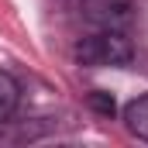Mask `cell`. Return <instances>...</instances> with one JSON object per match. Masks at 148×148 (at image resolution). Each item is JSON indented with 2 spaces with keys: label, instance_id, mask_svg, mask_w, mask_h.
<instances>
[{
  "label": "cell",
  "instance_id": "4",
  "mask_svg": "<svg viewBox=\"0 0 148 148\" xmlns=\"http://www.w3.org/2000/svg\"><path fill=\"white\" fill-rule=\"evenodd\" d=\"M21 103V86L10 73H0V121H7Z\"/></svg>",
  "mask_w": 148,
  "mask_h": 148
},
{
  "label": "cell",
  "instance_id": "3",
  "mask_svg": "<svg viewBox=\"0 0 148 148\" xmlns=\"http://www.w3.org/2000/svg\"><path fill=\"white\" fill-rule=\"evenodd\" d=\"M124 127H127L134 138L148 141V93L134 97L131 103H124Z\"/></svg>",
  "mask_w": 148,
  "mask_h": 148
},
{
  "label": "cell",
  "instance_id": "2",
  "mask_svg": "<svg viewBox=\"0 0 148 148\" xmlns=\"http://www.w3.org/2000/svg\"><path fill=\"white\" fill-rule=\"evenodd\" d=\"M83 17L97 28L124 31L134 21V0H83Z\"/></svg>",
  "mask_w": 148,
  "mask_h": 148
},
{
  "label": "cell",
  "instance_id": "1",
  "mask_svg": "<svg viewBox=\"0 0 148 148\" xmlns=\"http://www.w3.org/2000/svg\"><path fill=\"white\" fill-rule=\"evenodd\" d=\"M76 62L79 66H93V69H103V66H127L134 59V45L131 38L117 28H97L93 35L79 38L73 48Z\"/></svg>",
  "mask_w": 148,
  "mask_h": 148
},
{
  "label": "cell",
  "instance_id": "5",
  "mask_svg": "<svg viewBox=\"0 0 148 148\" xmlns=\"http://www.w3.org/2000/svg\"><path fill=\"white\" fill-rule=\"evenodd\" d=\"M90 103H93V107H97L100 114H114V100L107 97V93H100V90H97V93L90 97Z\"/></svg>",
  "mask_w": 148,
  "mask_h": 148
}]
</instances>
